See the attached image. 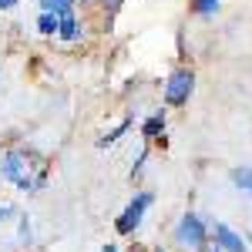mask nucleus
I'll list each match as a JSON object with an SVG mask.
<instances>
[{
	"label": "nucleus",
	"mask_w": 252,
	"mask_h": 252,
	"mask_svg": "<svg viewBox=\"0 0 252 252\" xmlns=\"http://www.w3.org/2000/svg\"><path fill=\"white\" fill-rule=\"evenodd\" d=\"M74 3H78V0H40V14L64 17V14H74Z\"/></svg>",
	"instance_id": "nucleus-8"
},
{
	"label": "nucleus",
	"mask_w": 252,
	"mask_h": 252,
	"mask_svg": "<svg viewBox=\"0 0 252 252\" xmlns=\"http://www.w3.org/2000/svg\"><path fill=\"white\" fill-rule=\"evenodd\" d=\"M192 91H195V74L189 67H178V71H172L168 81H165V104L182 108V104H189Z\"/></svg>",
	"instance_id": "nucleus-3"
},
{
	"label": "nucleus",
	"mask_w": 252,
	"mask_h": 252,
	"mask_svg": "<svg viewBox=\"0 0 252 252\" xmlns=\"http://www.w3.org/2000/svg\"><path fill=\"white\" fill-rule=\"evenodd\" d=\"M158 135H165V111H155V115H148L141 121V138L145 141H152Z\"/></svg>",
	"instance_id": "nucleus-6"
},
{
	"label": "nucleus",
	"mask_w": 252,
	"mask_h": 252,
	"mask_svg": "<svg viewBox=\"0 0 252 252\" xmlns=\"http://www.w3.org/2000/svg\"><path fill=\"white\" fill-rule=\"evenodd\" d=\"M215 10H219V0H192V14H198V17H209Z\"/></svg>",
	"instance_id": "nucleus-12"
},
{
	"label": "nucleus",
	"mask_w": 252,
	"mask_h": 252,
	"mask_svg": "<svg viewBox=\"0 0 252 252\" xmlns=\"http://www.w3.org/2000/svg\"><path fill=\"white\" fill-rule=\"evenodd\" d=\"M118 7H121V0H104V10L108 14H118Z\"/></svg>",
	"instance_id": "nucleus-15"
},
{
	"label": "nucleus",
	"mask_w": 252,
	"mask_h": 252,
	"mask_svg": "<svg viewBox=\"0 0 252 252\" xmlns=\"http://www.w3.org/2000/svg\"><path fill=\"white\" fill-rule=\"evenodd\" d=\"M17 7V0H0V10H14Z\"/></svg>",
	"instance_id": "nucleus-16"
},
{
	"label": "nucleus",
	"mask_w": 252,
	"mask_h": 252,
	"mask_svg": "<svg viewBox=\"0 0 252 252\" xmlns=\"http://www.w3.org/2000/svg\"><path fill=\"white\" fill-rule=\"evenodd\" d=\"M152 202H155V195H152V192H135V198L125 205V212L115 219V232L118 235H135L138 225L145 222V212L152 209Z\"/></svg>",
	"instance_id": "nucleus-2"
},
{
	"label": "nucleus",
	"mask_w": 252,
	"mask_h": 252,
	"mask_svg": "<svg viewBox=\"0 0 252 252\" xmlns=\"http://www.w3.org/2000/svg\"><path fill=\"white\" fill-rule=\"evenodd\" d=\"M58 24H61V17H54V14H40L37 17V31L44 34V37H58Z\"/></svg>",
	"instance_id": "nucleus-11"
},
{
	"label": "nucleus",
	"mask_w": 252,
	"mask_h": 252,
	"mask_svg": "<svg viewBox=\"0 0 252 252\" xmlns=\"http://www.w3.org/2000/svg\"><path fill=\"white\" fill-rule=\"evenodd\" d=\"M152 252H168V249H152Z\"/></svg>",
	"instance_id": "nucleus-18"
},
{
	"label": "nucleus",
	"mask_w": 252,
	"mask_h": 252,
	"mask_svg": "<svg viewBox=\"0 0 252 252\" xmlns=\"http://www.w3.org/2000/svg\"><path fill=\"white\" fill-rule=\"evenodd\" d=\"M209 242H212V249H219V252H249V242L235 232L232 225H225V222L209 225Z\"/></svg>",
	"instance_id": "nucleus-4"
},
{
	"label": "nucleus",
	"mask_w": 252,
	"mask_h": 252,
	"mask_svg": "<svg viewBox=\"0 0 252 252\" xmlns=\"http://www.w3.org/2000/svg\"><path fill=\"white\" fill-rule=\"evenodd\" d=\"M145 161H148V152H141V155L135 158V165H131V178H138V175H141V168H145Z\"/></svg>",
	"instance_id": "nucleus-14"
},
{
	"label": "nucleus",
	"mask_w": 252,
	"mask_h": 252,
	"mask_svg": "<svg viewBox=\"0 0 252 252\" xmlns=\"http://www.w3.org/2000/svg\"><path fill=\"white\" fill-rule=\"evenodd\" d=\"M101 252H121V249H118L115 242H108V246H101Z\"/></svg>",
	"instance_id": "nucleus-17"
},
{
	"label": "nucleus",
	"mask_w": 252,
	"mask_h": 252,
	"mask_svg": "<svg viewBox=\"0 0 252 252\" xmlns=\"http://www.w3.org/2000/svg\"><path fill=\"white\" fill-rule=\"evenodd\" d=\"M20 242H31V219L20 215Z\"/></svg>",
	"instance_id": "nucleus-13"
},
{
	"label": "nucleus",
	"mask_w": 252,
	"mask_h": 252,
	"mask_svg": "<svg viewBox=\"0 0 252 252\" xmlns=\"http://www.w3.org/2000/svg\"><path fill=\"white\" fill-rule=\"evenodd\" d=\"M232 182L242 189L246 195H252V168L249 165H239V168H232Z\"/></svg>",
	"instance_id": "nucleus-9"
},
{
	"label": "nucleus",
	"mask_w": 252,
	"mask_h": 252,
	"mask_svg": "<svg viewBox=\"0 0 252 252\" xmlns=\"http://www.w3.org/2000/svg\"><path fill=\"white\" fill-rule=\"evenodd\" d=\"M175 242L185 252H209V222L198 212H185L175 225Z\"/></svg>",
	"instance_id": "nucleus-1"
},
{
	"label": "nucleus",
	"mask_w": 252,
	"mask_h": 252,
	"mask_svg": "<svg viewBox=\"0 0 252 252\" xmlns=\"http://www.w3.org/2000/svg\"><path fill=\"white\" fill-rule=\"evenodd\" d=\"M209 252H219V249H209Z\"/></svg>",
	"instance_id": "nucleus-19"
},
{
	"label": "nucleus",
	"mask_w": 252,
	"mask_h": 252,
	"mask_svg": "<svg viewBox=\"0 0 252 252\" xmlns=\"http://www.w3.org/2000/svg\"><path fill=\"white\" fill-rule=\"evenodd\" d=\"M27 175H31V168H27V152H20V148H10L7 155L0 158V178H3V182H10V185H20Z\"/></svg>",
	"instance_id": "nucleus-5"
},
{
	"label": "nucleus",
	"mask_w": 252,
	"mask_h": 252,
	"mask_svg": "<svg viewBox=\"0 0 252 252\" xmlns=\"http://www.w3.org/2000/svg\"><path fill=\"white\" fill-rule=\"evenodd\" d=\"M128 128H131V121H121V125H115V128H111L108 135H101V138H97V148H111V145H115V141H118L121 135H125Z\"/></svg>",
	"instance_id": "nucleus-10"
},
{
	"label": "nucleus",
	"mask_w": 252,
	"mask_h": 252,
	"mask_svg": "<svg viewBox=\"0 0 252 252\" xmlns=\"http://www.w3.org/2000/svg\"><path fill=\"white\" fill-rule=\"evenodd\" d=\"M58 37L61 40H78L81 37V24H78V17H74V14H64V17H61Z\"/></svg>",
	"instance_id": "nucleus-7"
}]
</instances>
